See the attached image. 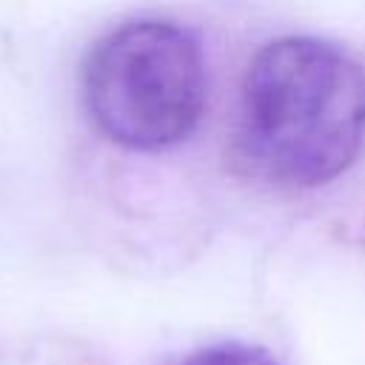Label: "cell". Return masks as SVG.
Segmentation results:
<instances>
[{"label":"cell","mask_w":365,"mask_h":365,"mask_svg":"<svg viewBox=\"0 0 365 365\" xmlns=\"http://www.w3.org/2000/svg\"><path fill=\"white\" fill-rule=\"evenodd\" d=\"M80 97L106 140L134 151L168 148L197 128L205 108L200 43L171 20H125L88 48Z\"/></svg>","instance_id":"obj_2"},{"label":"cell","mask_w":365,"mask_h":365,"mask_svg":"<svg viewBox=\"0 0 365 365\" xmlns=\"http://www.w3.org/2000/svg\"><path fill=\"white\" fill-rule=\"evenodd\" d=\"M365 145V68L319 37H277L248 63L234 117L237 165L277 188H317Z\"/></svg>","instance_id":"obj_1"},{"label":"cell","mask_w":365,"mask_h":365,"mask_svg":"<svg viewBox=\"0 0 365 365\" xmlns=\"http://www.w3.org/2000/svg\"><path fill=\"white\" fill-rule=\"evenodd\" d=\"M185 365H277V362L262 348L242 342H222L197 351L194 356H188Z\"/></svg>","instance_id":"obj_3"}]
</instances>
